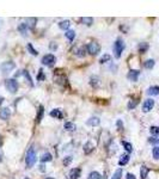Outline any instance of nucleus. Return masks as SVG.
Segmentation results:
<instances>
[{
	"label": "nucleus",
	"instance_id": "bb28decb",
	"mask_svg": "<svg viewBox=\"0 0 159 179\" xmlns=\"http://www.w3.org/2000/svg\"><path fill=\"white\" fill-rule=\"evenodd\" d=\"M23 75L25 76V79H26V80H28L29 85H30V86H34V83H32V79H31V76H30V74L28 73V71H23Z\"/></svg>",
	"mask_w": 159,
	"mask_h": 179
},
{
	"label": "nucleus",
	"instance_id": "e433bc0d",
	"mask_svg": "<svg viewBox=\"0 0 159 179\" xmlns=\"http://www.w3.org/2000/svg\"><path fill=\"white\" fill-rule=\"evenodd\" d=\"M71 162H72V157H66L63 159V165H66V166H68Z\"/></svg>",
	"mask_w": 159,
	"mask_h": 179
},
{
	"label": "nucleus",
	"instance_id": "473e14b6",
	"mask_svg": "<svg viewBox=\"0 0 159 179\" xmlns=\"http://www.w3.org/2000/svg\"><path fill=\"white\" fill-rule=\"evenodd\" d=\"M136 105H138V100H136V99H133V100H130V101H129V104H128V109H129V110H132V109H134Z\"/></svg>",
	"mask_w": 159,
	"mask_h": 179
},
{
	"label": "nucleus",
	"instance_id": "9b49d317",
	"mask_svg": "<svg viewBox=\"0 0 159 179\" xmlns=\"http://www.w3.org/2000/svg\"><path fill=\"white\" fill-rule=\"evenodd\" d=\"M50 116H51V117H54V118H58V120H61V118L63 117V115H62L61 110H59V109H54V110H51V111H50Z\"/></svg>",
	"mask_w": 159,
	"mask_h": 179
},
{
	"label": "nucleus",
	"instance_id": "72a5a7b5",
	"mask_svg": "<svg viewBox=\"0 0 159 179\" xmlns=\"http://www.w3.org/2000/svg\"><path fill=\"white\" fill-rule=\"evenodd\" d=\"M152 154H153V158L154 159H159V147H154L153 150H152Z\"/></svg>",
	"mask_w": 159,
	"mask_h": 179
},
{
	"label": "nucleus",
	"instance_id": "f03ea898",
	"mask_svg": "<svg viewBox=\"0 0 159 179\" xmlns=\"http://www.w3.org/2000/svg\"><path fill=\"white\" fill-rule=\"evenodd\" d=\"M123 49H125V43H123V41L121 40V38H118V40H116V42L114 43V53H115L116 59H118L121 56Z\"/></svg>",
	"mask_w": 159,
	"mask_h": 179
},
{
	"label": "nucleus",
	"instance_id": "423d86ee",
	"mask_svg": "<svg viewBox=\"0 0 159 179\" xmlns=\"http://www.w3.org/2000/svg\"><path fill=\"white\" fill-rule=\"evenodd\" d=\"M42 63L44 66H53L55 63V56L53 54H47L42 57Z\"/></svg>",
	"mask_w": 159,
	"mask_h": 179
},
{
	"label": "nucleus",
	"instance_id": "6e6552de",
	"mask_svg": "<svg viewBox=\"0 0 159 179\" xmlns=\"http://www.w3.org/2000/svg\"><path fill=\"white\" fill-rule=\"evenodd\" d=\"M139 75H140V71H138V69H132V71H129L127 78L130 81H136L138 78H139Z\"/></svg>",
	"mask_w": 159,
	"mask_h": 179
},
{
	"label": "nucleus",
	"instance_id": "20e7f679",
	"mask_svg": "<svg viewBox=\"0 0 159 179\" xmlns=\"http://www.w3.org/2000/svg\"><path fill=\"white\" fill-rule=\"evenodd\" d=\"M86 50H87V53L91 54V55H97L101 52V45L97 42H91V43L87 44Z\"/></svg>",
	"mask_w": 159,
	"mask_h": 179
},
{
	"label": "nucleus",
	"instance_id": "ddd939ff",
	"mask_svg": "<svg viewBox=\"0 0 159 179\" xmlns=\"http://www.w3.org/2000/svg\"><path fill=\"white\" fill-rule=\"evenodd\" d=\"M43 113H44V108L41 105L38 108V112H37V116H36V122L37 123H39L42 121V118H43Z\"/></svg>",
	"mask_w": 159,
	"mask_h": 179
},
{
	"label": "nucleus",
	"instance_id": "c03bdc74",
	"mask_svg": "<svg viewBox=\"0 0 159 179\" xmlns=\"http://www.w3.org/2000/svg\"><path fill=\"white\" fill-rule=\"evenodd\" d=\"M46 179H54V178H46Z\"/></svg>",
	"mask_w": 159,
	"mask_h": 179
},
{
	"label": "nucleus",
	"instance_id": "c9c22d12",
	"mask_svg": "<svg viewBox=\"0 0 159 179\" xmlns=\"http://www.w3.org/2000/svg\"><path fill=\"white\" fill-rule=\"evenodd\" d=\"M85 52H86V49H85V47H82L80 49H79V52H78V56H80V57H83V56L85 55Z\"/></svg>",
	"mask_w": 159,
	"mask_h": 179
},
{
	"label": "nucleus",
	"instance_id": "f257e3e1",
	"mask_svg": "<svg viewBox=\"0 0 159 179\" xmlns=\"http://www.w3.org/2000/svg\"><path fill=\"white\" fill-rule=\"evenodd\" d=\"M36 160H37L36 152H35L34 147H31V148H29L28 153H26V158H25V164H26V167H28V169H31L32 166L35 165Z\"/></svg>",
	"mask_w": 159,
	"mask_h": 179
},
{
	"label": "nucleus",
	"instance_id": "ea45409f",
	"mask_svg": "<svg viewBox=\"0 0 159 179\" xmlns=\"http://www.w3.org/2000/svg\"><path fill=\"white\" fill-rule=\"evenodd\" d=\"M50 48H51V50H55V49L58 48V45H55V44H54V42H51V44H50Z\"/></svg>",
	"mask_w": 159,
	"mask_h": 179
},
{
	"label": "nucleus",
	"instance_id": "6ab92c4d",
	"mask_svg": "<svg viewBox=\"0 0 159 179\" xmlns=\"http://www.w3.org/2000/svg\"><path fill=\"white\" fill-rule=\"evenodd\" d=\"M51 160H53V157H51L50 153H44V154L41 157V161L42 162H49Z\"/></svg>",
	"mask_w": 159,
	"mask_h": 179
},
{
	"label": "nucleus",
	"instance_id": "c85d7f7f",
	"mask_svg": "<svg viewBox=\"0 0 159 179\" xmlns=\"http://www.w3.org/2000/svg\"><path fill=\"white\" fill-rule=\"evenodd\" d=\"M122 146L125 147V149H126L128 153H130L132 150H133V146H132L129 142H127V141H122Z\"/></svg>",
	"mask_w": 159,
	"mask_h": 179
},
{
	"label": "nucleus",
	"instance_id": "a18cd8bd",
	"mask_svg": "<svg viewBox=\"0 0 159 179\" xmlns=\"http://www.w3.org/2000/svg\"><path fill=\"white\" fill-rule=\"evenodd\" d=\"M26 179H29V178H26Z\"/></svg>",
	"mask_w": 159,
	"mask_h": 179
},
{
	"label": "nucleus",
	"instance_id": "dca6fc26",
	"mask_svg": "<svg viewBox=\"0 0 159 179\" xmlns=\"http://www.w3.org/2000/svg\"><path fill=\"white\" fill-rule=\"evenodd\" d=\"M128 161H129V154H123L120 158V160H118V165H120V166H125V165L128 164Z\"/></svg>",
	"mask_w": 159,
	"mask_h": 179
},
{
	"label": "nucleus",
	"instance_id": "f3484780",
	"mask_svg": "<svg viewBox=\"0 0 159 179\" xmlns=\"http://www.w3.org/2000/svg\"><path fill=\"white\" fill-rule=\"evenodd\" d=\"M95 149L94 145H92L91 142H87L85 146H84V152H85V154H90V153H92Z\"/></svg>",
	"mask_w": 159,
	"mask_h": 179
},
{
	"label": "nucleus",
	"instance_id": "1a4fd4ad",
	"mask_svg": "<svg viewBox=\"0 0 159 179\" xmlns=\"http://www.w3.org/2000/svg\"><path fill=\"white\" fill-rule=\"evenodd\" d=\"M10 115H11V111H10V109H8V108H4V109L0 110V118L4 120V121L8 120Z\"/></svg>",
	"mask_w": 159,
	"mask_h": 179
},
{
	"label": "nucleus",
	"instance_id": "c756f323",
	"mask_svg": "<svg viewBox=\"0 0 159 179\" xmlns=\"http://www.w3.org/2000/svg\"><path fill=\"white\" fill-rule=\"evenodd\" d=\"M121 177H122V170L118 169V170H116V172L114 173L111 179H121Z\"/></svg>",
	"mask_w": 159,
	"mask_h": 179
},
{
	"label": "nucleus",
	"instance_id": "4468645a",
	"mask_svg": "<svg viewBox=\"0 0 159 179\" xmlns=\"http://www.w3.org/2000/svg\"><path fill=\"white\" fill-rule=\"evenodd\" d=\"M28 29H29V28H28V25H26L25 23H22L20 25H18V31H19L23 36H25L26 34H28Z\"/></svg>",
	"mask_w": 159,
	"mask_h": 179
},
{
	"label": "nucleus",
	"instance_id": "5701e85b",
	"mask_svg": "<svg viewBox=\"0 0 159 179\" xmlns=\"http://www.w3.org/2000/svg\"><path fill=\"white\" fill-rule=\"evenodd\" d=\"M36 18H28L26 19V25H28V28H30V29H34L35 28V24H36Z\"/></svg>",
	"mask_w": 159,
	"mask_h": 179
},
{
	"label": "nucleus",
	"instance_id": "2f4dec72",
	"mask_svg": "<svg viewBox=\"0 0 159 179\" xmlns=\"http://www.w3.org/2000/svg\"><path fill=\"white\" fill-rule=\"evenodd\" d=\"M150 131H151L152 135H154V136H159V127H151Z\"/></svg>",
	"mask_w": 159,
	"mask_h": 179
},
{
	"label": "nucleus",
	"instance_id": "37998d69",
	"mask_svg": "<svg viewBox=\"0 0 159 179\" xmlns=\"http://www.w3.org/2000/svg\"><path fill=\"white\" fill-rule=\"evenodd\" d=\"M1 160H3V159H1V154H0V161H1Z\"/></svg>",
	"mask_w": 159,
	"mask_h": 179
},
{
	"label": "nucleus",
	"instance_id": "f704fd0d",
	"mask_svg": "<svg viewBox=\"0 0 159 179\" xmlns=\"http://www.w3.org/2000/svg\"><path fill=\"white\" fill-rule=\"evenodd\" d=\"M28 50H29V52H30L32 55H37V54H38V52L34 49V47H32L31 43H28Z\"/></svg>",
	"mask_w": 159,
	"mask_h": 179
},
{
	"label": "nucleus",
	"instance_id": "79ce46f5",
	"mask_svg": "<svg viewBox=\"0 0 159 179\" xmlns=\"http://www.w3.org/2000/svg\"><path fill=\"white\" fill-rule=\"evenodd\" d=\"M3 100H4V98H3V97H0V104L3 103Z\"/></svg>",
	"mask_w": 159,
	"mask_h": 179
},
{
	"label": "nucleus",
	"instance_id": "9d476101",
	"mask_svg": "<svg viewBox=\"0 0 159 179\" xmlns=\"http://www.w3.org/2000/svg\"><path fill=\"white\" fill-rule=\"evenodd\" d=\"M80 174H82V170L77 167V169L71 170V172H70V178H71V179H78L79 177H80Z\"/></svg>",
	"mask_w": 159,
	"mask_h": 179
},
{
	"label": "nucleus",
	"instance_id": "0eeeda50",
	"mask_svg": "<svg viewBox=\"0 0 159 179\" xmlns=\"http://www.w3.org/2000/svg\"><path fill=\"white\" fill-rule=\"evenodd\" d=\"M154 106V100L153 99H146L142 104V111L144 112H150Z\"/></svg>",
	"mask_w": 159,
	"mask_h": 179
},
{
	"label": "nucleus",
	"instance_id": "4c0bfd02",
	"mask_svg": "<svg viewBox=\"0 0 159 179\" xmlns=\"http://www.w3.org/2000/svg\"><path fill=\"white\" fill-rule=\"evenodd\" d=\"M43 79H44L43 71H42V69H39V72H38V75H37V81H39V80H43Z\"/></svg>",
	"mask_w": 159,
	"mask_h": 179
},
{
	"label": "nucleus",
	"instance_id": "aec40b11",
	"mask_svg": "<svg viewBox=\"0 0 159 179\" xmlns=\"http://www.w3.org/2000/svg\"><path fill=\"white\" fill-rule=\"evenodd\" d=\"M138 49H139V53H146L147 52V49H148V44L147 43H140L139 44V47H138Z\"/></svg>",
	"mask_w": 159,
	"mask_h": 179
},
{
	"label": "nucleus",
	"instance_id": "7c9ffc66",
	"mask_svg": "<svg viewBox=\"0 0 159 179\" xmlns=\"http://www.w3.org/2000/svg\"><path fill=\"white\" fill-rule=\"evenodd\" d=\"M110 60H111V56H110L109 54H105V55H103V56L101 57L99 62H101V63H104V62H109Z\"/></svg>",
	"mask_w": 159,
	"mask_h": 179
},
{
	"label": "nucleus",
	"instance_id": "cd10ccee",
	"mask_svg": "<svg viewBox=\"0 0 159 179\" xmlns=\"http://www.w3.org/2000/svg\"><path fill=\"white\" fill-rule=\"evenodd\" d=\"M82 22L84 24H86L87 27H91L92 23H94V19H92L91 17H84V18H82Z\"/></svg>",
	"mask_w": 159,
	"mask_h": 179
},
{
	"label": "nucleus",
	"instance_id": "a19ab883",
	"mask_svg": "<svg viewBox=\"0 0 159 179\" xmlns=\"http://www.w3.org/2000/svg\"><path fill=\"white\" fill-rule=\"evenodd\" d=\"M117 127H118V130H121V128H122V122L121 121H117Z\"/></svg>",
	"mask_w": 159,
	"mask_h": 179
},
{
	"label": "nucleus",
	"instance_id": "f8f14e48",
	"mask_svg": "<svg viewBox=\"0 0 159 179\" xmlns=\"http://www.w3.org/2000/svg\"><path fill=\"white\" fill-rule=\"evenodd\" d=\"M86 123H87V125H91V127H97V125H99L101 120L98 117H91V118L87 120Z\"/></svg>",
	"mask_w": 159,
	"mask_h": 179
},
{
	"label": "nucleus",
	"instance_id": "b1692460",
	"mask_svg": "<svg viewBox=\"0 0 159 179\" xmlns=\"http://www.w3.org/2000/svg\"><path fill=\"white\" fill-rule=\"evenodd\" d=\"M63 127H65V129L68 130V131H73V130L75 129V125H74L72 122H66Z\"/></svg>",
	"mask_w": 159,
	"mask_h": 179
},
{
	"label": "nucleus",
	"instance_id": "a211bd4d",
	"mask_svg": "<svg viewBox=\"0 0 159 179\" xmlns=\"http://www.w3.org/2000/svg\"><path fill=\"white\" fill-rule=\"evenodd\" d=\"M70 25H71V22L70 20H62L59 23V28L61 30H67L70 28Z\"/></svg>",
	"mask_w": 159,
	"mask_h": 179
},
{
	"label": "nucleus",
	"instance_id": "412c9836",
	"mask_svg": "<svg viewBox=\"0 0 159 179\" xmlns=\"http://www.w3.org/2000/svg\"><path fill=\"white\" fill-rule=\"evenodd\" d=\"M148 174V169L146 167V166H142L141 170H140V176H141V179H146Z\"/></svg>",
	"mask_w": 159,
	"mask_h": 179
},
{
	"label": "nucleus",
	"instance_id": "39448f33",
	"mask_svg": "<svg viewBox=\"0 0 159 179\" xmlns=\"http://www.w3.org/2000/svg\"><path fill=\"white\" fill-rule=\"evenodd\" d=\"M16 65H15V62H12V61H6L4 63H1V66H0V69H1L3 73H8L11 72L12 69H15Z\"/></svg>",
	"mask_w": 159,
	"mask_h": 179
},
{
	"label": "nucleus",
	"instance_id": "7ed1b4c3",
	"mask_svg": "<svg viewBox=\"0 0 159 179\" xmlns=\"http://www.w3.org/2000/svg\"><path fill=\"white\" fill-rule=\"evenodd\" d=\"M5 86L11 93H16L18 91V83L15 79H6L5 80Z\"/></svg>",
	"mask_w": 159,
	"mask_h": 179
},
{
	"label": "nucleus",
	"instance_id": "4be33fe9",
	"mask_svg": "<svg viewBox=\"0 0 159 179\" xmlns=\"http://www.w3.org/2000/svg\"><path fill=\"white\" fill-rule=\"evenodd\" d=\"M65 36L68 38V40L72 42L73 40H74V37H75V31H73V30H67L66 31V34H65Z\"/></svg>",
	"mask_w": 159,
	"mask_h": 179
},
{
	"label": "nucleus",
	"instance_id": "393cba45",
	"mask_svg": "<svg viewBox=\"0 0 159 179\" xmlns=\"http://www.w3.org/2000/svg\"><path fill=\"white\" fill-rule=\"evenodd\" d=\"M144 66H145V68H147V69H152L153 67H154V60H147L146 62L144 63Z\"/></svg>",
	"mask_w": 159,
	"mask_h": 179
},
{
	"label": "nucleus",
	"instance_id": "2eb2a0df",
	"mask_svg": "<svg viewBox=\"0 0 159 179\" xmlns=\"http://www.w3.org/2000/svg\"><path fill=\"white\" fill-rule=\"evenodd\" d=\"M147 93L150 96H158L159 94V87L158 86H151L148 90H147Z\"/></svg>",
	"mask_w": 159,
	"mask_h": 179
},
{
	"label": "nucleus",
	"instance_id": "58836bf2",
	"mask_svg": "<svg viewBox=\"0 0 159 179\" xmlns=\"http://www.w3.org/2000/svg\"><path fill=\"white\" fill-rule=\"evenodd\" d=\"M126 179H136V178H135V176H134V174H132V173H127Z\"/></svg>",
	"mask_w": 159,
	"mask_h": 179
},
{
	"label": "nucleus",
	"instance_id": "a878e982",
	"mask_svg": "<svg viewBox=\"0 0 159 179\" xmlns=\"http://www.w3.org/2000/svg\"><path fill=\"white\" fill-rule=\"evenodd\" d=\"M87 179H102V177H101V174L97 171H94V172H91L89 174V178Z\"/></svg>",
	"mask_w": 159,
	"mask_h": 179
}]
</instances>
